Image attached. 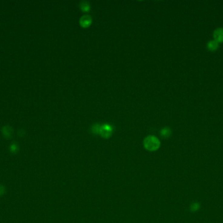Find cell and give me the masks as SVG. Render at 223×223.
<instances>
[{
	"label": "cell",
	"instance_id": "1",
	"mask_svg": "<svg viewBox=\"0 0 223 223\" xmlns=\"http://www.w3.org/2000/svg\"><path fill=\"white\" fill-rule=\"evenodd\" d=\"M161 142L156 136H148L144 140V146L149 151H155L160 147Z\"/></svg>",
	"mask_w": 223,
	"mask_h": 223
},
{
	"label": "cell",
	"instance_id": "2",
	"mask_svg": "<svg viewBox=\"0 0 223 223\" xmlns=\"http://www.w3.org/2000/svg\"><path fill=\"white\" fill-rule=\"evenodd\" d=\"M113 128L111 125L108 124H104L101 126L99 134L103 138L108 139L112 136V134Z\"/></svg>",
	"mask_w": 223,
	"mask_h": 223
},
{
	"label": "cell",
	"instance_id": "3",
	"mask_svg": "<svg viewBox=\"0 0 223 223\" xmlns=\"http://www.w3.org/2000/svg\"><path fill=\"white\" fill-rule=\"evenodd\" d=\"M93 22L92 17L89 15H83L80 19L79 23L80 26L84 28H88L92 25Z\"/></svg>",
	"mask_w": 223,
	"mask_h": 223
},
{
	"label": "cell",
	"instance_id": "4",
	"mask_svg": "<svg viewBox=\"0 0 223 223\" xmlns=\"http://www.w3.org/2000/svg\"><path fill=\"white\" fill-rule=\"evenodd\" d=\"M2 133L4 138L9 139L13 135V129L10 126H4L2 129Z\"/></svg>",
	"mask_w": 223,
	"mask_h": 223
},
{
	"label": "cell",
	"instance_id": "5",
	"mask_svg": "<svg viewBox=\"0 0 223 223\" xmlns=\"http://www.w3.org/2000/svg\"><path fill=\"white\" fill-rule=\"evenodd\" d=\"M215 41L217 43L223 42V28H218L213 33Z\"/></svg>",
	"mask_w": 223,
	"mask_h": 223
},
{
	"label": "cell",
	"instance_id": "6",
	"mask_svg": "<svg viewBox=\"0 0 223 223\" xmlns=\"http://www.w3.org/2000/svg\"><path fill=\"white\" fill-rule=\"evenodd\" d=\"M80 8L83 12H89L90 10V5L88 2H82L80 3Z\"/></svg>",
	"mask_w": 223,
	"mask_h": 223
},
{
	"label": "cell",
	"instance_id": "7",
	"mask_svg": "<svg viewBox=\"0 0 223 223\" xmlns=\"http://www.w3.org/2000/svg\"><path fill=\"white\" fill-rule=\"evenodd\" d=\"M171 134V131L169 128H164L161 131V135L162 138H169Z\"/></svg>",
	"mask_w": 223,
	"mask_h": 223
},
{
	"label": "cell",
	"instance_id": "8",
	"mask_svg": "<svg viewBox=\"0 0 223 223\" xmlns=\"http://www.w3.org/2000/svg\"><path fill=\"white\" fill-rule=\"evenodd\" d=\"M208 47L210 50H215L218 49V43H217L216 41H211L208 43Z\"/></svg>",
	"mask_w": 223,
	"mask_h": 223
},
{
	"label": "cell",
	"instance_id": "9",
	"mask_svg": "<svg viewBox=\"0 0 223 223\" xmlns=\"http://www.w3.org/2000/svg\"><path fill=\"white\" fill-rule=\"evenodd\" d=\"M9 150L11 153H13V154H16L19 151V146L16 143H12L9 146Z\"/></svg>",
	"mask_w": 223,
	"mask_h": 223
},
{
	"label": "cell",
	"instance_id": "10",
	"mask_svg": "<svg viewBox=\"0 0 223 223\" xmlns=\"http://www.w3.org/2000/svg\"><path fill=\"white\" fill-rule=\"evenodd\" d=\"M200 208V204L198 202L192 203L190 206V209L192 212H196L197 211H198Z\"/></svg>",
	"mask_w": 223,
	"mask_h": 223
},
{
	"label": "cell",
	"instance_id": "11",
	"mask_svg": "<svg viewBox=\"0 0 223 223\" xmlns=\"http://www.w3.org/2000/svg\"><path fill=\"white\" fill-rule=\"evenodd\" d=\"M101 126H100L99 124H94L92 128V132L94 134H99Z\"/></svg>",
	"mask_w": 223,
	"mask_h": 223
},
{
	"label": "cell",
	"instance_id": "12",
	"mask_svg": "<svg viewBox=\"0 0 223 223\" xmlns=\"http://www.w3.org/2000/svg\"><path fill=\"white\" fill-rule=\"evenodd\" d=\"M5 192V188L4 186L0 185V196L3 195Z\"/></svg>",
	"mask_w": 223,
	"mask_h": 223
},
{
	"label": "cell",
	"instance_id": "13",
	"mask_svg": "<svg viewBox=\"0 0 223 223\" xmlns=\"http://www.w3.org/2000/svg\"><path fill=\"white\" fill-rule=\"evenodd\" d=\"M24 134H25V131L24 130H20L18 131V134L19 136H23L24 135Z\"/></svg>",
	"mask_w": 223,
	"mask_h": 223
}]
</instances>
